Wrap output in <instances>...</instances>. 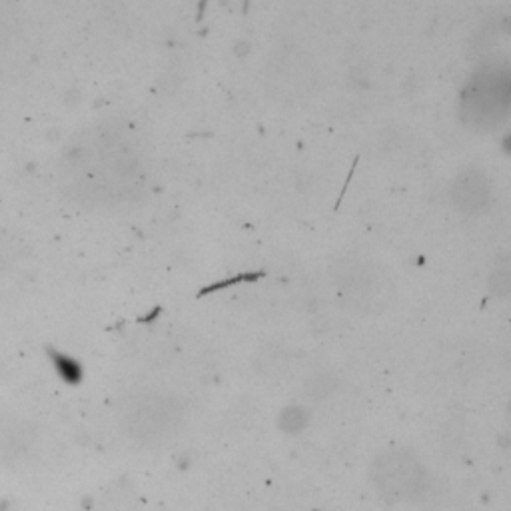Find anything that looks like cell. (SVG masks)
Wrapping results in <instances>:
<instances>
[{
    "label": "cell",
    "instance_id": "1",
    "mask_svg": "<svg viewBox=\"0 0 511 511\" xmlns=\"http://www.w3.org/2000/svg\"><path fill=\"white\" fill-rule=\"evenodd\" d=\"M76 174L86 192L108 204L128 202L144 190L142 158L126 132L118 126H102L88 136L74 156Z\"/></svg>",
    "mask_w": 511,
    "mask_h": 511
},
{
    "label": "cell",
    "instance_id": "2",
    "mask_svg": "<svg viewBox=\"0 0 511 511\" xmlns=\"http://www.w3.org/2000/svg\"><path fill=\"white\" fill-rule=\"evenodd\" d=\"M511 74L508 64L492 62L478 68L460 96L462 120L474 130L489 132L503 126L510 116Z\"/></svg>",
    "mask_w": 511,
    "mask_h": 511
},
{
    "label": "cell",
    "instance_id": "3",
    "mask_svg": "<svg viewBox=\"0 0 511 511\" xmlns=\"http://www.w3.org/2000/svg\"><path fill=\"white\" fill-rule=\"evenodd\" d=\"M266 86L276 100L296 104L314 92L318 82V68L308 52L298 47L276 50L266 64Z\"/></svg>",
    "mask_w": 511,
    "mask_h": 511
},
{
    "label": "cell",
    "instance_id": "4",
    "mask_svg": "<svg viewBox=\"0 0 511 511\" xmlns=\"http://www.w3.org/2000/svg\"><path fill=\"white\" fill-rule=\"evenodd\" d=\"M334 280L340 290L350 296V300L360 303H371L376 298L383 300L385 294L392 290V284L382 268L355 258H346L335 264Z\"/></svg>",
    "mask_w": 511,
    "mask_h": 511
},
{
    "label": "cell",
    "instance_id": "5",
    "mask_svg": "<svg viewBox=\"0 0 511 511\" xmlns=\"http://www.w3.org/2000/svg\"><path fill=\"white\" fill-rule=\"evenodd\" d=\"M451 200L453 206L465 214H479L489 206L492 200V184L483 170L469 166L455 176L451 184Z\"/></svg>",
    "mask_w": 511,
    "mask_h": 511
},
{
    "label": "cell",
    "instance_id": "6",
    "mask_svg": "<svg viewBox=\"0 0 511 511\" xmlns=\"http://www.w3.org/2000/svg\"><path fill=\"white\" fill-rule=\"evenodd\" d=\"M298 415L302 417V419H298V426H292V424H286L284 428H287L290 431H298L302 426H305V412H302V410H298ZM286 419H290V421H294L296 417H294V410H287V412H284V415H282V421H286Z\"/></svg>",
    "mask_w": 511,
    "mask_h": 511
}]
</instances>
